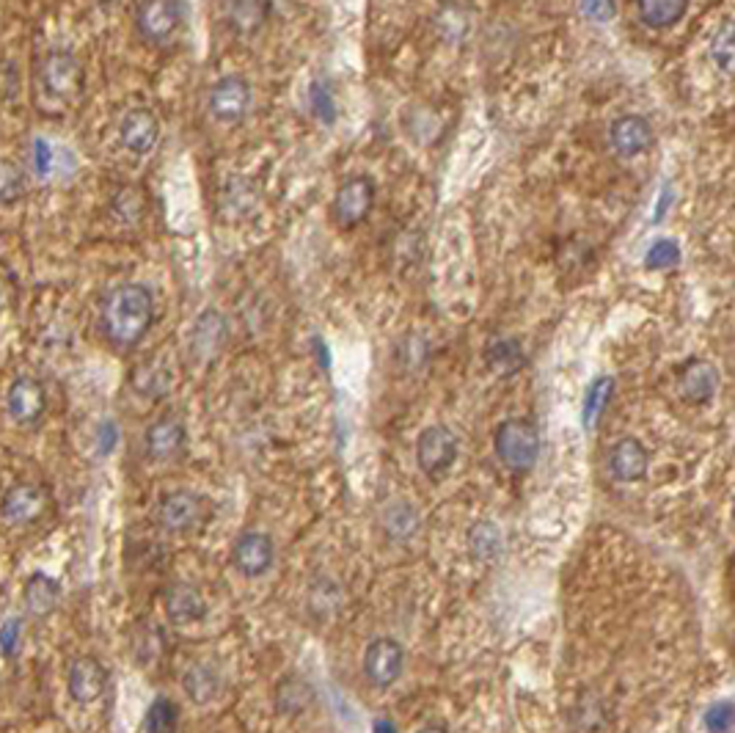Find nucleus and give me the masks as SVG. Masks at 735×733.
I'll return each instance as SVG.
<instances>
[{
    "instance_id": "1",
    "label": "nucleus",
    "mask_w": 735,
    "mask_h": 733,
    "mask_svg": "<svg viewBox=\"0 0 735 733\" xmlns=\"http://www.w3.org/2000/svg\"><path fill=\"white\" fill-rule=\"evenodd\" d=\"M155 323V295L146 284L127 282L110 289L99 307V326L116 347H135Z\"/></svg>"
},
{
    "instance_id": "2",
    "label": "nucleus",
    "mask_w": 735,
    "mask_h": 733,
    "mask_svg": "<svg viewBox=\"0 0 735 733\" xmlns=\"http://www.w3.org/2000/svg\"><path fill=\"white\" fill-rule=\"evenodd\" d=\"M496 458L512 472H526L537 463L541 456V427L529 416L505 419L496 427L494 436Z\"/></svg>"
},
{
    "instance_id": "3",
    "label": "nucleus",
    "mask_w": 735,
    "mask_h": 733,
    "mask_svg": "<svg viewBox=\"0 0 735 733\" xmlns=\"http://www.w3.org/2000/svg\"><path fill=\"white\" fill-rule=\"evenodd\" d=\"M36 78H39V86L45 88L52 99L70 103V99L78 97L83 88V64L72 56V52L50 50L39 61Z\"/></svg>"
},
{
    "instance_id": "4",
    "label": "nucleus",
    "mask_w": 735,
    "mask_h": 733,
    "mask_svg": "<svg viewBox=\"0 0 735 733\" xmlns=\"http://www.w3.org/2000/svg\"><path fill=\"white\" fill-rule=\"evenodd\" d=\"M375 199H378V191H375L372 179L364 174L347 177L333 197V218L342 229H356L375 210Z\"/></svg>"
},
{
    "instance_id": "5",
    "label": "nucleus",
    "mask_w": 735,
    "mask_h": 733,
    "mask_svg": "<svg viewBox=\"0 0 735 733\" xmlns=\"http://www.w3.org/2000/svg\"><path fill=\"white\" fill-rule=\"evenodd\" d=\"M460 441L447 425H430L416 441V463L427 477H443L458 461Z\"/></svg>"
},
{
    "instance_id": "6",
    "label": "nucleus",
    "mask_w": 735,
    "mask_h": 733,
    "mask_svg": "<svg viewBox=\"0 0 735 733\" xmlns=\"http://www.w3.org/2000/svg\"><path fill=\"white\" fill-rule=\"evenodd\" d=\"M182 0H141L135 12V28L150 45H166L182 28Z\"/></svg>"
},
{
    "instance_id": "7",
    "label": "nucleus",
    "mask_w": 735,
    "mask_h": 733,
    "mask_svg": "<svg viewBox=\"0 0 735 733\" xmlns=\"http://www.w3.org/2000/svg\"><path fill=\"white\" fill-rule=\"evenodd\" d=\"M405 667V651L394 637H375L364 651V676L378 689H389L400 682Z\"/></svg>"
},
{
    "instance_id": "8",
    "label": "nucleus",
    "mask_w": 735,
    "mask_h": 733,
    "mask_svg": "<svg viewBox=\"0 0 735 733\" xmlns=\"http://www.w3.org/2000/svg\"><path fill=\"white\" fill-rule=\"evenodd\" d=\"M208 108L218 125H226V128L240 125L246 119L248 108H251V86H248L246 78L226 75L215 81V86L210 88Z\"/></svg>"
},
{
    "instance_id": "9",
    "label": "nucleus",
    "mask_w": 735,
    "mask_h": 733,
    "mask_svg": "<svg viewBox=\"0 0 735 733\" xmlns=\"http://www.w3.org/2000/svg\"><path fill=\"white\" fill-rule=\"evenodd\" d=\"M273 560H276V546H273V537L268 532H242L232 546V566L248 579H257L271 571Z\"/></svg>"
},
{
    "instance_id": "10",
    "label": "nucleus",
    "mask_w": 735,
    "mask_h": 733,
    "mask_svg": "<svg viewBox=\"0 0 735 733\" xmlns=\"http://www.w3.org/2000/svg\"><path fill=\"white\" fill-rule=\"evenodd\" d=\"M67 689L75 704H97L108 689V670L97 657H78L67 670Z\"/></svg>"
},
{
    "instance_id": "11",
    "label": "nucleus",
    "mask_w": 735,
    "mask_h": 733,
    "mask_svg": "<svg viewBox=\"0 0 735 733\" xmlns=\"http://www.w3.org/2000/svg\"><path fill=\"white\" fill-rule=\"evenodd\" d=\"M226 340H229V323H226L224 315L218 309H204L199 318H195L193 329H190V356L195 362H213L221 351H224Z\"/></svg>"
},
{
    "instance_id": "12",
    "label": "nucleus",
    "mask_w": 735,
    "mask_h": 733,
    "mask_svg": "<svg viewBox=\"0 0 735 733\" xmlns=\"http://www.w3.org/2000/svg\"><path fill=\"white\" fill-rule=\"evenodd\" d=\"M47 510V492L42 485L34 483H20L12 485L3 499H0V516L14 527L34 524L45 516Z\"/></svg>"
},
{
    "instance_id": "13",
    "label": "nucleus",
    "mask_w": 735,
    "mask_h": 733,
    "mask_svg": "<svg viewBox=\"0 0 735 733\" xmlns=\"http://www.w3.org/2000/svg\"><path fill=\"white\" fill-rule=\"evenodd\" d=\"M204 510H208L204 497L182 488V492H171L161 499V505H157V521L168 532H190L204 519Z\"/></svg>"
},
{
    "instance_id": "14",
    "label": "nucleus",
    "mask_w": 735,
    "mask_h": 733,
    "mask_svg": "<svg viewBox=\"0 0 735 733\" xmlns=\"http://www.w3.org/2000/svg\"><path fill=\"white\" fill-rule=\"evenodd\" d=\"M719 392V370L708 358H691L678 370V394L689 405H708Z\"/></svg>"
},
{
    "instance_id": "15",
    "label": "nucleus",
    "mask_w": 735,
    "mask_h": 733,
    "mask_svg": "<svg viewBox=\"0 0 735 733\" xmlns=\"http://www.w3.org/2000/svg\"><path fill=\"white\" fill-rule=\"evenodd\" d=\"M47 409V392L36 378H14L7 392V411L17 425H34L42 419Z\"/></svg>"
},
{
    "instance_id": "16",
    "label": "nucleus",
    "mask_w": 735,
    "mask_h": 733,
    "mask_svg": "<svg viewBox=\"0 0 735 733\" xmlns=\"http://www.w3.org/2000/svg\"><path fill=\"white\" fill-rule=\"evenodd\" d=\"M161 139V119L150 108L127 110L119 125V141L132 155H150Z\"/></svg>"
},
{
    "instance_id": "17",
    "label": "nucleus",
    "mask_w": 735,
    "mask_h": 733,
    "mask_svg": "<svg viewBox=\"0 0 735 733\" xmlns=\"http://www.w3.org/2000/svg\"><path fill=\"white\" fill-rule=\"evenodd\" d=\"M609 141L617 155L639 157L653 146V128L639 114H623L609 125Z\"/></svg>"
},
{
    "instance_id": "18",
    "label": "nucleus",
    "mask_w": 735,
    "mask_h": 733,
    "mask_svg": "<svg viewBox=\"0 0 735 733\" xmlns=\"http://www.w3.org/2000/svg\"><path fill=\"white\" fill-rule=\"evenodd\" d=\"M606 466H609V474L617 483H639L650 469V452L642 441L626 436L609 450Z\"/></svg>"
},
{
    "instance_id": "19",
    "label": "nucleus",
    "mask_w": 735,
    "mask_h": 733,
    "mask_svg": "<svg viewBox=\"0 0 735 733\" xmlns=\"http://www.w3.org/2000/svg\"><path fill=\"white\" fill-rule=\"evenodd\" d=\"M163 606H166L168 620L179 626L199 624V620L208 618V601H204L202 590L190 582L171 584L163 595Z\"/></svg>"
},
{
    "instance_id": "20",
    "label": "nucleus",
    "mask_w": 735,
    "mask_h": 733,
    "mask_svg": "<svg viewBox=\"0 0 735 733\" xmlns=\"http://www.w3.org/2000/svg\"><path fill=\"white\" fill-rule=\"evenodd\" d=\"M185 439H188V434H185L182 419H177V416H161V419L146 427V456L152 461H171V458H177L185 450Z\"/></svg>"
},
{
    "instance_id": "21",
    "label": "nucleus",
    "mask_w": 735,
    "mask_h": 733,
    "mask_svg": "<svg viewBox=\"0 0 735 733\" xmlns=\"http://www.w3.org/2000/svg\"><path fill=\"white\" fill-rule=\"evenodd\" d=\"M23 601H25V610H28L31 615H36V618H47V615L56 613L58 601H61V584L42 571L31 574V577L25 579Z\"/></svg>"
},
{
    "instance_id": "22",
    "label": "nucleus",
    "mask_w": 735,
    "mask_h": 733,
    "mask_svg": "<svg viewBox=\"0 0 735 733\" xmlns=\"http://www.w3.org/2000/svg\"><path fill=\"white\" fill-rule=\"evenodd\" d=\"M639 20L653 31H666L678 25L689 12V0H637Z\"/></svg>"
},
{
    "instance_id": "23",
    "label": "nucleus",
    "mask_w": 735,
    "mask_h": 733,
    "mask_svg": "<svg viewBox=\"0 0 735 733\" xmlns=\"http://www.w3.org/2000/svg\"><path fill=\"white\" fill-rule=\"evenodd\" d=\"M182 687H185V693H188V698L193 700L195 706L213 704V700L218 698V693H221L218 670H215L213 664H204V662L193 664V667L185 673Z\"/></svg>"
},
{
    "instance_id": "24",
    "label": "nucleus",
    "mask_w": 735,
    "mask_h": 733,
    "mask_svg": "<svg viewBox=\"0 0 735 733\" xmlns=\"http://www.w3.org/2000/svg\"><path fill=\"white\" fill-rule=\"evenodd\" d=\"M485 362L496 376H515L526 367V353H523L521 342L512 336H501V340L490 342L485 351Z\"/></svg>"
},
{
    "instance_id": "25",
    "label": "nucleus",
    "mask_w": 735,
    "mask_h": 733,
    "mask_svg": "<svg viewBox=\"0 0 735 733\" xmlns=\"http://www.w3.org/2000/svg\"><path fill=\"white\" fill-rule=\"evenodd\" d=\"M268 17H271L268 0H232L229 3V23L237 34H257Z\"/></svg>"
},
{
    "instance_id": "26",
    "label": "nucleus",
    "mask_w": 735,
    "mask_h": 733,
    "mask_svg": "<svg viewBox=\"0 0 735 733\" xmlns=\"http://www.w3.org/2000/svg\"><path fill=\"white\" fill-rule=\"evenodd\" d=\"M612 394H615V378H612V376L595 378V381L586 387L584 400H581V425H584L586 430H592V427H595V422L604 416V411H606V405H609Z\"/></svg>"
},
{
    "instance_id": "27",
    "label": "nucleus",
    "mask_w": 735,
    "mask_h": 733,
    "mask_svg": "<svg viewBox=\"0 0 735 733\" xmlns=\"http://www.w3.org/2000/svg\"><path fill=\"white\" fill-rule=\"evenodd\" d=\"M469 548H472V555L483 563L499 560L501 548H505L499 527L490 524V521H477V524L469 530Z\"/></svg>"
},
{
    "instance_id": "28",
    "label": "nucleus",
    "mask_w": 735,
    "mask_h": 733,
    "mask_svg": "<svg viewBox=\"0 0 735 733\" xmlns=\"http://www.w3.org/2000/svg\"><path fill=\"white\" fill-rule=\"evenodd\" d=\"M383 527L394 541H408L419 530V516H416V510L408 503H394L386 508Z\"/></svg>"
},
{
    "instance_id": "29",
    "label": "nucleus",
    "mask_w": 735,
    "mask_h": 733,
    "mask_svg": "<svg viewBox=\"0 0 735 733\" xmlns=\"http://www.w3.org/2000/svg\"><path fill=\"white\" fill-rule=\"evenodd\" d=\"M28 191V179L20 163L12 157H0V204H17Z\"/></svg>"
},
{
    "instance_id": "30",
    "label": "nucleus",
    "mask_w": 735,
    "mask_h": 733,
    "mask_svg": "<svg viewBox=\"0 0 735 733\" xmlns=\"http://www.w3.org/2000/svg\"><path fill=\"white\" fill-rule=\"evenodd\" d=\"M309 704H311V689L309 684L300 682V678L289 676L276 687V706L282 714H304Z\"/></svg>"
},
{
    "instance_id": "31",
    "label": "nucleus",
    "mask_w": 735,
    "mask_h": 733,
    "mask_svg": "<svg viewBox=\"0 0 735 733\" xmlns=\"http://www.w3.org/2000/svg\"><path fill=\"white\" fill-rule=\"evenodd\" d=\"M179 706L171 698H155L146 709L144 733H177Z\"/></svg>"
},
{
    "instance_id": "32",
    "label": "nucleus",
    "mask_w": 735,
    "mask_h": 733,
    "mask_svg": "<svg viewBox=\"0 0 735 733\" xmlns=\"http://www.w3.org/2000/svg\"><path fill=\"white\" fill-rule=\"evenodd\" d=\"M680 260H684L680 243L673 240V237H659V240L650 243L642 262L648 271H669V268H678Z\"/></svg>"
},
{
    "instance_id": "33",
    "label": "nucleus",
    "mask_w": 735,
    "mask_h": 733,
    "mask_svg": "<svg viewBox=\"0 0 735 733\" xmlns=\"http://www.w3.org/2000/svg\"><path fill=\"white\" fill-rule=\"evenodd\" d=\"M711 58L713 64L719 67V70L724 72V75H730L733 72V61H735V31H733V23H724L722 28L713 34L711 39Z\"/></svg>"
},
{
    "instance_id": "34",
    "label": "nucleus",
    "mask_w": 735,
    "mask_h": 733,
    "mask_svg": "<svg viewBox=\"0 0 735 733\" xmlns=\"http://www.w3.org/2000/svg\"><path fill=\"white\" fill-rule=\"evenodd\" d=\"M309 105H311V114H315V119L322 121V125H333V121H336V116H340V108H336V99H333L331 86H328V83H322V81L311 83Z\"/></svg>"
},
{
    "instance_id": "35",
    "label": "nucleus",
    "mask_w": 735,
    "mask_h": 733,
    "mask_svg": "<svg viewBox=\"0 0 735 733\" xmlns=\"http://www.w3.org/2000/svg\"><path fill=\"white\" fill-rule=\"evenodd\" d=\"M702 725L708 733H733L735 731V704L733 700H716L702 714Z\"/></svg>"
},
{
    "instance_id": "36",
    "label": "nucleus",
    "mask_w": 735,
    "mask_h": 733,
    "mask_svg": "<svg viewBox=\"0 0 735 733\" xmlns=\"http://www.w3.org/2000/svg\"><path fill=\"white\" fill-rule=\"evenodd\" d=\"M114 213L119 215L125 224H135L144 215V193L139 188H121L114 199Z\"/></svg>"
},
{
    "instance_id": "37",
    "label": "nucleus",
    "mask_w": 735,
    "mask_h": 733,
    "mask_svg": "<svg viewBox=\"0 0 735 733\" xmlns=\"http://www.w3.org/2000/svg\"><path fill=\"white\" fill-rule=\"evenodd\" d=\"M317 595H311V610H315V615H333L336 610L342 606V599H340V588L333 582H328V579H322L320 584H315Z\"/></svg>"
},
{
    "instance_id": "38",
    "label": "nucleus",
    "mask_w": 735,
    "mask_h": 733,
    "mask_svg": "<svg viewBox=\"0 0 735 733\" xmlns=\"http://www.w3.org/2000/svg\"><path fill=\"white\" fill-rule=\"evenodd\" d=\"M135 389L144 394H163L168 389V373L152 370V367H139V373H135Z\"/></svg>"
},
{
    "instance_id": "39",
    "label": "nucleus",
    "mask_w": 735,
    "mask_h": 733,
    "mask_svg": "<svg viewBox=\"0 0 735 733\" xmlns=\"http://www.w3.org/2000/svg\"><path fill=\"white\" fill-rule=\"evenodd\" d=\"M20 640H23V620L9 618L7 624L0 626V653L7 659H12L17 653Z\"/></svg>"
},
{
    "instance_id": "40",
    "label": "nucleus",
    "mask_w": 735,
    "mask_h": 733,
    "mask_svg": "<svg viewBox=\"0 0 735 733\" xmlns=\"http://www.w3.org/2000/svg\"><path fill=\"white\" fill-rule=\"evenodd\" d=\"M581 12L595 23H609L617 14L615 0H581Z\"/></svg>"
},
{
    "instance_id": "41",
    "label": "nucleus",
    "mask_w": 735,
    "mask_h": 733,
    "mask_svg": "<svg viewBox=\"0 0 735 733\" xmlns=\"http://www.w3.org/2000/svg\"><path fill=\"white\" fill-rule=\"evenodd\" d=\"M669 208H673V186L669 182H664L659 191V202H655V210H653V224H661L664 221V215L669 213Z\"/></svg>"
},
{
    "instance_id": "42",
    "label": "nucleus",
    "mask_w": 735,
    "mask_h": 733,
    "mask_svg": "<svg viewBox=\"0 0 735 733\" xmlns=\"http://www.w3.org/2000/svg\"><path fill=\"white\" fill-rule=\"evenodd\" d=\"M116 441H119V430H116L114 422H105V425L99 427V450L108 456V452H114Z\"/></svg>"
},
{
    "instance_id": "43",
    "label": "nucleus",
    "mask_w": 735,
    "mask_h": 733,
    "mask_svg": "<svg viewBox=\"0 0 735 733\" xmlns=\"http://www.w3.org/2000/svg\"><path fill=\"white\" fill-rule=\"evenodd\" d=\"M12 298H14V284L9 282L7 276H0V315L12 307Z\"/></svg>"
},
{
    "instance_id": "44",
    "label": "nucleus",
    "mask_w": 735,
    "mask_h": 733,
    "mask_svg": "<svg viewBox=\"0 0 735 733\" xmlns=\"http://www.w3.org/2000/svg\"><path fill=\"white\" fill-rule=\"evenodd\" d=\"M372 733H400V731H396V725L391 720H375Z\"/></svg>"
},
{
    "instance_id": "45",
    "label": "nucleus",
    "mask_w": 735,
    "mask_h": 733,
    "mask_svg": "<svg viewBox=\"0 0 735 733\" xmlns=\"http://www.w3.org/2000/svg\"><path fill=\"white\" fill-rule=\"evenodd\" d=\"M419 733H449L447 728H441V725H427V728H422Z\"/></svg>"
}]
</instances>
